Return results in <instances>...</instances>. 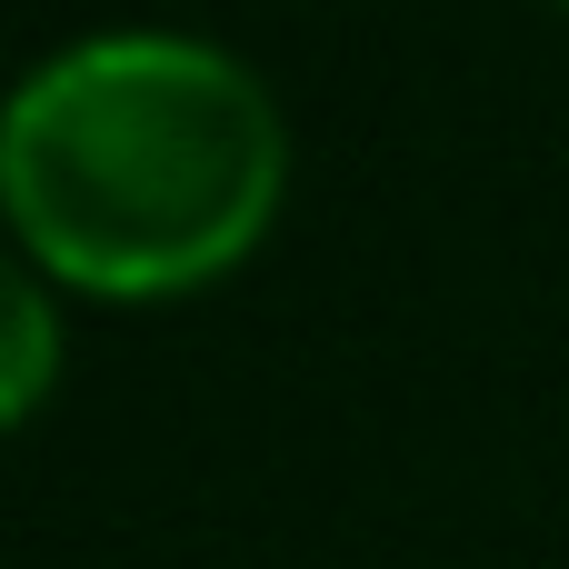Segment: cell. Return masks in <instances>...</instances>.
<instances>
[{
    "mask_svg": "<svg viewBox=\"0 0 569 569\" xmlns=\"http://www.w3.org/2000/svg\"><path fill=\"white\" fill-rule=\"evenodd\" d=\"M0 200L30 260L80 290H190L270 230L280 110L210 40L110 30L10 90Z\"/></svg>",
    "mask_w": 569,
    "mask_h": 569,
    "instance_id": "1",
    "label": "cell"
},
{
    "mask_svg": "<svg viewBox=\"0 0 569 569\" xmlns=\"http://www.w3.org/2000/svg\"><path fill=\"white\" fill-rule=\"evenodd\" d=\"M0 310H10V420H30L40 390H50V300L30 280H10Z\"/></svg>",
    "mask_w": 569,
    "mask_h": 569,
    "instance_id": "2",
    "label": "cell"
}]
</instances>
